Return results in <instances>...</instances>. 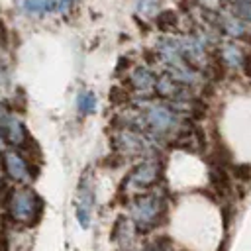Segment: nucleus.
I'll return each instance as SVG.
<instances>
[{
	"label": "nucleus",
	"instance_id": "f257e3e1",
	"mask_svg": "<svg viewBox=\"0 0 251 251\" xmlns=\"http://www.w3.org/2000/svg\"><path fill=\"white\" fill-rule=\"evenodd\" d=\"M165 210V204L157 196H143L133 204V220L137 224V229H149L157 224L159 214Z\"/></svg>",
	"mask_w": 251,
	"mask_h": 251
},
{
	"label": "nucleus",
	"instance_id": "f03ea898",
	"mask_svg": "<svg viewBox=\"0 0 251 251\" xmlns=\"http://www.w3.org/2000/svg\"><path fill=\"white\" fill-rule=\"evenodd\" d=\"M10 208H12V216L20 222H27L33 218L35 210H41V200L27 188L24 190H16L12 192L10 198Z\"/></svg>",
	"mask_w": 251,
	"mask_h": 251
},
{
	"label": "nucleus",
	"instance_id": "7ed1b4c3",
	"mask_svg": "<svg viewBox=\"0 0 251 251\" xmlns=\"http://www.w3.org/2000/svg\"><path fill=\"white\" fill-rule=\"evenodd\" d=\"M0 131H2L4 141L12 143V145H24L27 139L25 127L16 118L8 116L6 112H2V118H0Z\"/></svg>",
	"mask_w": 251,
	"mask_h": 251
},
{
	"label": "nucleus",
	"instance_id": "20e7f679",
	"mask_svg": "<svg viewBox=\"0 0 251 251\" xmlns=\"http://www.w3.org/2000/svg\"><path fill=\"white\" fill-rule=\"evenodd\" d=\"M4 167H6V171H8V175L12 176V178H16V180H29V173H27V165H25V161L18 155V153H14V151H10V153H6L4 155Z\"/></svg>",
	"mask_w": 251,
	"mask_h": 251
},
{
	"label": "nucleus",
	"instance_id": "39448f33",
	"mask_svg": "<svg viewBox=\"0 0 251 251\" xmlns=\"http://www.w3.org/2000/svg\"><path fill=\"white\" fill-rule=\"evenodd\" d=\"M90 210H92V194H90V188L80 184L78 204H76V218H78V222H80V226H82V227H88Z\"/></svg>",
	"mask_w": 251,
	"mask_h": 251
},
{
	"label": "nucleus",
	"instance_id": "423d86ee",
	"mask_svg": "<svg viewBox=\"0 0 251 251\" xmlns=\"http://www.w3.org/2000/svg\"><path fill=\"white\" fill-rule=\"evenodd\" d=\"M147 122L155 131H167L173 126V114L167 108H151L147 114Z\"/></svg>",
	"mask_w": 251,
	"mask_h": 251
},
{
	"label": "nucleus",
	"instance_id": "0eeeda50",
	"mask_svg": "<svg viewBox=\"0 0 251 251\" xmlns=\"http://www.w3.org/2000/svg\"><path fill=\"white\" fill-rule=\"evenodd\" d=\"M210 180H212V186H214L216 192H220V194H227L229 192V186L231 184H229V176H227L226 167L214 165L210 169Z\"/></svg>",
	"mask_w": 251,
	"mask_h": 251
},
{
	"label": "nucleus",
	"instance_id": "6e6552de",
	"mask_svg": "<svg viewBox=\"0 0 251 251\" xmlns=\"http://www.w3.org/2000/svg\"><path fill=\"white\" fill-rule=\"evenodd\" d=\"M155 178H157V165H155V163H143V165L131 175V180H135V184H141V186L151 184Z\"/></svg>",
	"mask_w": 251,
	"mask_h": 251
},
{
	"label": "nucleus",
	"instance_id": "1a4fd4ad",
	"mask_svg": "<svg viewBox=\"0 0 251 251\" xmlns=\"http://www.w3.org/2000/svg\"><path fill=\"white\" fill-rule=\"evenodd\" d=\"M22 8L27 12H49L55 10V2L53 0H20Z\"/></svg>",
	"mask_w": 251,
	"mask_h": 251
},
{
	"label": "nucleus",
	"instance_id": "9d476101",
	"mask_svg": "<svg viewBox=\"0 0 251 251\" xmlns=\"http://www.w3.org/2000/svg\"><path fill=\"white\" fill-rule=\"evenodd\" d=\"M76 108L80 114H92L94 108H96V96L92 92H80L78 98H76Z\"/></svg>",
	"mask_w": 251,
	"mask_h": 251
},
{
	"label": "nucleus",
	"instance_id": "9b49d317",
	"mask_svg": "<svg viewBox=\"0 0 251 251\" xmlns=\"http://www.w3.org/2000/svg\"><path fill=\"white\" fill-rule=\"evenodd\" d=\"M133 84L141 90H147L153 86V75L147 71V69H137L133 73Z\"/></svg>",
	"mask_w": 251,
	"mask_h": 251
},
{
	"label": "nucleus",
	"instance_id": "f8f14e48",
	"mask_svg": "<svg viewBox=\"0 0 251 251\" xmlns=\"http://www.w3.org/2000/svg\"><path fill=\"white\" fill-rule=\"evenodd\" d=\"M176 24V14L175 12H163V14H159L157 16V25H159V29H163V31H167V29H171L173 25Z\"/></svg>",
	"mask_w": 251,
	"mask_h": 251
},
{
	"label": "nucleus",
	"instance_id": "ddd939ff",
	"mask_svg": "<svg viewBox=\"0 0 251 251\" xmlns=\"http://www.w3.org/2000/svg\"><path fill=\"white\" fill-rule=\"evenodd\" d=\"M126 100H127V92H126L124 88L114 86V88L110 90V102H114V104H122V102H126Z\"/></svg>",
	"mask_w": 251,
	"mask_h": 251
},
{
	"label": "nucleus",
	"instance_id": "4468645a",
	"mask_svg": "<svg viewBox=\"0 0 251 251\" xmlns=\"http://www.w3.org/2000/svg\"><path fill=\"white\" fill-rule=\"evenodd\" d=\"M233 175L239 180H249L251 178V165H235L233 167Z\"/></svg>",
	"mask_w": 251,
	"mask_h": 251
},
{
	"label": "nucleus",
	"instance_id": "2eb2a0df",
	"mask_svg": "<svg viewBox=\"0 0 251 251\" xmlns=\"http://www.w3.org/2000/svg\"><path fill=\"white\" fill-rule=\"evenodd\" d=\"M157 4H159V0H139L137 10H139L141 14H153L155 8H157Z\"/></svg>",
	"mask_w": 251,
	"mask_h": 251
},
{
	"label": "nucleus",
	"instance_id": "dca6fc26",
	"mask_svg": "<svg viewBox=\"0 0 251 251\" xmlns=\"http://www.w3.org/2000/svg\"><path fill=\"white\" fill-rule=\"evenodd\" d=\"M245 63V75H251V57H243Z\"/></svg>",
	"mask_w": 251,
	"mask_h": 251
},
{
	"label": "nucleus",
	"instance_id": "f3484780",
	"mask_svg": "<svg viewBox=\"0 0 251 251\" xmlns=\"http://www.w3.org/2000/svg\"><path fill=\"white\" fill-rule=\"evenodd\" d=\"M2 145H4V137H2V131H0V149H2Z\"/></svg>",
	"mask_w": 251,
	"mask_h": 251
},
{
	"label": "nucleus",
	"instance_id": "a211bd4d",
	"mask_svg": "<svg viewBox=\"0 0 251 251\" xmlns=\"http://www.w3.org/2000/svg\"><path fill=\"white\" fill-rule=\"evenodd\" d=\"M65 2H71V0H65Z\"/></svg>",
	"mask_w": 251,
	"mask_h": 251
}]
</instances>
